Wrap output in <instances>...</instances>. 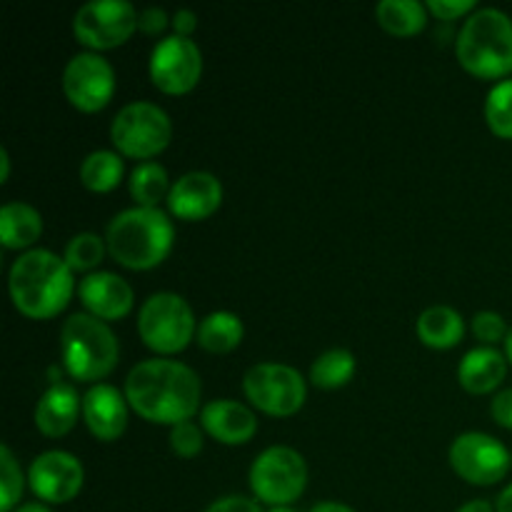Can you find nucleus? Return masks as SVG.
Listing matches in <instances>:
<instances>
[{
    "mask_svg": "<svg viewBox=\"0 0 512 512\" xmlns=\"http://www.w3.org/2000/svg\"><path fill=\"white\" fill-rule=\"evenodd\" d=\"M198 373L178 360L153 358L135 365L125 378V398L128 405L143 420L155 425L188 423L200 410Z\"/></svg>",
    "mask_w": 512,
    "mask_h": 512,
    "instance_id": "nucleus-1",
    "label": "nucleus"
},
{
    "mask_svg": "<svg viewBox=\"0 0 512 512\" xmlns=\"http://www.w3.org/2000/svg\"><path fill=\"white\" fill-rule=\"evenodd\" d=\"M8 290L13 305L25 318H55L73 298V270L60 255L33 248L20 255L10 268Z\"/></svg>",
    "mask_w": 512,
    "mask_h": 512,
    "instance_id": "nucleus-2",
    "label": "nucleus"
},
{
    "mask_svg": "<svg viewBox=\"0 0 512 512\" xmlns=\"http://www.w3.org/2000/svg\"><path fill=\"white\" fill-rule=\"evenodd\" d=\"M175 228L160 208H130L115 215L105 233L108 253L130 270H150L173 250Z\"/></svg>",
    "mask_w": 512,
    "mask_h": 512,
    "instance_id": "nucleus-3",
    "label": "nucleus"
},
{
    "mask_svg": "<svg viewBox=\"0 0 512 512\" xmlns=\"http://www.w3.org/2000/svg\"><path fill=\"white\" fill-rule=\"evenodd\" d=\"M455 55L470 75L498 80L512 73V20L498 8L470 13L455 40Z\"/></svg>",
    "mask_w": 512,
    "mask_h": 512,
    "instance_id": "nucleus-4",
    "label": "nucleus"
},
{
    "mask_svg": "<svg viewBox=\"0 0 512 512\" xmlns=\"http://www.w3.org/2000/svg\"><path fill=\"white\" fill-rule=\"evenodd\" d=\"M60 355L70 378L95 383L113 373L120 348L105 320L90 313H75L60 330Z\"/></svg>",
    "mask_w": 512,
    "mask_h": 512,
    "instance_id": "nucleus-5",
    "label": "nucleus"
},
{
    "mask_svg": "<svg viewBox=\"0 0 512 512\" xmlns=\"http://www.w3.org/2000/svg\"><path fill=\"white\" fill-rule=\"evenodd\" d=\"M138 333L150 350L175 355L198 335L193 308L178 293H155L143 303L138 315Z\"/></svg>",
    "mask_w": 512,
    "mask_h": 512,
    "instance_id": "nucleus-6",
    "label": "nucleus"
},
{
    "mask_svg": "<svg viewBox=\"0 0 512 512\" xmlns=\"http://www.w3.org/2000/svg\"><path fill=\"white\" fill-rule=\"evenodd\" d=\"M308 485V465L293 448L273 445L255 458L250 468V488L260 503L270 508H290Z\"/></svg>",
    "mask_w": 512,
    "mask_h": 512,
    "instance_id": "nucleus-7",
    "label": "nucleus"
},
{
    "mask_svg": "<svg viewBox=\"0 0 512 512\" xmlns=\"http://www.w3.org/2000/svg\"><path fill=\"white\" fill-rule=\"evenodd\" d=\"M110 138L123 155L150 163V158L170 145L173 123L160 105L138 100L118 110L110 125Z\"/></svg>",
    "mask_w": 512,
    "mask_h": 512,
    "instance_id": "nucleus-8",
    "label": "nucleus"
},
{
    "mask_svg": "<svg viewBox=\"0 0 512 512\" xmlns=\"http://www.w3.org/2000/svg\"><path fill=\"white\" fill-rule=\"evenodd\" d=\"M243 390L250 403L273 418H290L305 405L303 375L283 363H258L245 373Z\"/></svg>",
    "mask_w": 512,
    "mask_h": 512,
    "instance_id": "nucleus-9",
    "label": "nucleus"
},
{
    "mask_svg": "<svg viewBox=\"0 0 512 512\" xmlns=\"http://www.w3.org/2000/svg\"><path fill=\"white\" fill-rule=\"evenodd\" d=\"M138 10L128 0H90L73 15V35L90 50L123 45L138 28Z\"/></svg>",
    "mask_w": 512,
    "mask_h": 512,
    "instance_id": "nucleus-10",
    "label": "nucleus"
},
{
    "mask_svg": "<svg viewBox=\"0 0 512 512\" xmlns=\"http://www.w3.org/2000/svg\"><path fill=\"white\" fill-rule=\"evenodd\" d=\"M148 70L155 88L168 95H185L200 83L203 53L195 40L183 38V35H168L153 48Z\"/></svg>",
    "mask_w": 512,
    "mask_h": 512,
    "instance_id": "nucleus-11",
    "label": "nucleus"
},
{
    "mask_svg": "<svg viewBox=\"0 0 512 512\" xmlns=\"http://www.w3.org/2000/svg\"><path fill=\"white\" fill-rule=\"evenodd\" d=\"M450 465L470 485H495L508 475L512 460L508 448L493 435L465 433L450 445Z\"/></svg>",
    "mask_w": 512,
    "mask_h": 512,
    "instance_id": "nucleus-12",
    "label": "nucleus"
},
{
    "mask_svg": "<svg viewBox=\"0 0 512 512\" xmlns=\"http://www.w3.org/2000/svg\"><path fill=\"white\" fill-rule=\"evenodd\" d=\"M63 93L83 113H98L115 93V70L100 53H78L63 70Z\"/></svg>",
    "mask_w": 512,
    "mask_h": 512,
    "instance_id": "nucleus-13",
    "label": "nucleus"
},
{
    "mask_svg": "<svg viewBox=\"0 0 512 512\" xmlns=\"http://www.w3.org/2000/svg\"><path fill=\"white\" fill-rule=\"evenodd\" d=\"M85 470L75 455L65 450H48L30 463L28 483L35 498L50 505H63L75 500L83 490Z\"/></svg>",
    "mask_w": 512,
    "mask_h": 512,
    "instance_id": "nucleus-14",
    "label": "nucleus"
},
{
    "mask_svg": "<svg viewBox=\"0 0 512 512\" xmlns=\"http://www.w3.org/2000/svg\"><path fill=\"white\" fill-rule=\"evenodd\" d=\"M223 203V185L208 170H190L175 180L168 195V210L180 220H205Z\"/></svg>",
    "mask_w": 512,
    "mask_h": 512,
    "instance_id": "nucleus-15",
    "label": "nucleus"
},
{
    "mask_svg": "<svg viewBox=\"0 0 512 512\" xmlns=\"http://www.w3.org/2000/svg\"><path fill=\"white\" fill-rule=\"evenodd\" d=\"M80 303L85 305L90 315L100 320H120L133 310V288L125 283L120 275L100 270V273H88L80 280Z\"/></svg>",
    "mask_w": 512,
    "mask_h": 512,
    "instance_id": "nucleus-16",
    "label": "nucleus"
},
{
    "mask_svg": "<svg viewBox=\"0 0 512 512\" xmlns=\"http://www.w3.org/2000/svg\"><path fill=\"white\" fill-rule=\"evenodd\" d=\"M83 420L103 443H113L128 428V398L113 385H93L83 395Z\"/></svg>",
    "mask_w": 512,
    "mask_h": 512,
    "instance_id": "nucleus-17",
    "label": "nucleus"
},
{
    "mask_svg": "<svg viewBox=\"0 0 512 512\" xmlns=\"http://www.w3.org/2000/svg\"><path fill=\"white\" fill-rule=\"evenodd\" d=\"M200 425L223 445H245L258 433V418L238 400H213L200 413Z\"/></svg>",
    "mask_w": 512,
    "mask_h": 512,
    "instance_id": "nucleus-18",
    "label": "nucleus"
},
{
    "mask_svg": "<svg viewBox=\"0 0 512 512\" xmlns=\"http://www.w3.org/2000/svg\"><path fill=\"white\" fill-rule=\"evenodd\" d=\"M78 413H83V400L73 385L53 383L35 405V428L45 438H63L75 428Z\"/></svg>",
    "mask_w": 512,
    "mask_h": 512,
    "instance_id": "nucleus-19",
    "label": "nucleus"
},
{
    "mask_svg": "<svg viewBox=\"0 0 512 512\" xmlns=\"http://www.w3.org/2000/svg\"><path fill=\"white\" fill-rule=\"evenodd\" d=\"M505 375H508V358L495 348L470 350L458 368L460 385L473 395H488L498 390Z\"/></svg>",
    "mask_w": 512,
    "mask_h": 512,
    "instance_id": "nucleus-20",
    "label": "nucleus"
},
{
    "mask_svg": "<svg viewBox=\"0 0 512 512\" xmlns=\"http://www.w3.org/2000/svg\"><path fill=\"white\" fill-rule=\"evenodd\" d=\"M415 333H418L420 343L428 345V348L450 350L463 340L465 320L450 305H433V308L420 313Z\"/></svg>",
    "mask_w": 512,
    "mask_h": 512,
    "instance_id": "nucleus-21",
    "label": "nucleus"
},
{
    "mask_svg": "<svg viewBox=\"0 0 512 512\" xmlns=\"http://www.w3.org/2000/svg\"><path fill=\"white\" fill-rule=\"evenodd\" d=\"M43 235V215L28 203L0 208V243L8 250H25Z\"/></svg>",
    "mask_w": 512,
    "mask_h": 512,
    "instance_id": "nucleus-22",
    "label": "nucleus"
},
{
    "mask_svg": "<svg viewBox=\"0 0 512 512\" xmlns=\"http://www.w3.org/2000/svg\"><path fill=\"white\" fill-rule=\"evenodd\" d=\"M243 320L238 318L235 313H228V310H215V313L205 315L198 325V345L203 350L213 355H223L230 353V350L238 348L243 343Z\"/></svg>",
    "mask_w": 512,
    "mask_h": 512,
    "instance_id": "nucleus-23",
    "label": "nucleus"
},
{
    "mask_svg": "<svg viewBox=\"0 0 512 512\" xmlns=\"http://www.w3.org/2000/svg\"><path fill=\"white\" fill-rule=\"evenodd\" d=\"M375 18L390 35L410 38L428 25V8L418 0H383L375 8Z\"/></svg>",
    "mask_w": 512,
    "mask_h": 512,
    "instance_id": "nucleus-24",
    "label": "nucleus"
},
{
    "mask_svg": "<svg viewBox=\"0 0 512 512\" xmlns=\"http://www.w3.org/2000/svg\"><path fill=\"white\" fill-rule=\"evenodd\" d=\"M123 160L113 150H93L80 163V183L93 193H110L123 180Z\"/></svg>",
    "mask_w": 512,
    "mask_h": 512,
    "instance_id": "nucleus-25",
    "label": "nucleus"
},
{
    "mask_svg": "<svg viewBox=\"0 0 512 512\" xmlns=\"http://www.w3.org/2000/svg\"><path fill=\"white\" fill-rule=\"evenodd\" d=\"M128 188L133 200L138 203V208H158L160 200L168 203V195L173 185L168 180V170L160 163L150 160V163H140L133 170Z\"/></svg>",
    "mask_w": 512,
    "mask_h": 512,
    "instance_id": "nucleus-26",
    "label": "nucleus"
},
{
    "mask_svg": "<svg viewBox=\"0 0 512 512\" xmlns=\"http://www.w3.org/2000/svg\"><path fill=\"white\" fill-rule=\"evenodd\" d=\"M355 355L345 348H333L325 350L323 355H318L310 368V380H313L315 388L323 390H338L353 380L355 375Z\"/></svg>",
    "mask_w": 512,
    "mask_h": 512,
    "instance_id": "nucleus-27",
    "label": "nucleus"
},
{
    "mask_svg": "<svg viewBox=\"0 0 512 512\" xmlns=\"http://www.w3.org/2000/svg\"><path fill=\"white\" fill-rule=\"evenodd\" d=\"M105 243L100 235L95 233H78L75 238H70V243L65 245V263L70 265L73 273H88V270L98 268L105 258Z\"/></svg>",
    "mask_w": 512,
    "mask_h": 512,
    "instance_id": "nucleus-28",
    "label": "nucleus"
},
{
    "mask_svg": "<svg viewBox=\"0 0 512 512\" xmlns=\"http://www.w3.org/2000/svg\"><path fill=\"white\" fill-rule=\"evenodd\" d=\"M485 120L498 138L512 140V80H500L485 98Z\"/></svg>",
    "mask_w": 512,
    "mask_h": 512,
    "instance_id": "nucleus-29",
    "label": "nucleus"
},
{
    "mask_svg": "<svg viewBox=\"0 0 512 512\" xmlns=\"http://www.w3.org/2000/svg\"><path fill=\"white\" fill-rule=\"evenodd\" d=\"M23 488V470L8 445H3L0 448V512H15V505L23 498Z\"/></svg>",
    "mask_w": 512,
    "mask_h": 512,
    "instance_id": "nucleus-30",
    "label": "nucleus"
},
{
    "mask_svg": "<svg viewBox=\"0 0 512 512\" xmlns=\"http://www.w3.org/2000/svg\"><path fill=\"white\" fill-rule=\"evenodd\" d=\"M510 328L505 325V318L500 313H493V310H480L473 318V335L485 345H495L505 338H508Z\"/></svg>",
    "mask_w": 512,
    "mask_h": 512,
    "instance_id": "nucleus-31",
    "label": "nucleus"
},
{
    "mask_svg": "<svg viewBox=\"0 0 512 512\" xmlns=\"http://www.w3.org/2000/svg\"><path fill=\"white\" fill-rule=\"evenodd\" d=\"M170 448H173L175 455L190 460L203 450V433L195 423H180L170 430Z\"/></svg>",
    "mask_w": 512,
    "mask_h": 512,
    "instance_id": "nucleus-32",
    "label": "nucleus"
},
{
    "mask_svg": "<svg viewBox=\"0 0 512 512\" xmlns=\"http://www.w3.org/2000/svg\"><path fill=\"white\" fill-rule=\"evenodd\" d=\"M425 8L440 20H455L465 13H475L473 0H428Z\"/></svg>",
    "mask_w": 512,
    "mask_h": 512,
    "instance_id": "nucleus-33",
    "label": "nucleus"
},
{
    "mask_svg": "<svg viewBox=\"0 0 512 512\" xmlns=\"http://www.w3.org/2000/svg\"><path fill=\"white\" fill-rule=\"evenodd\" d=\"M173 20L168 18L163 8H145L138 18V28L148 35H160Z\"/></svg>",
    "mask_w": 512,
    "mask_h": 512,
    "instance_id": "nucleus-34",
    "label": "nucleus"
},
{
    "mask_svg": "<svg viewBox=\"0 0 512 512\" xmlns=\"http://www.w3.org/2000/svg\"><path fill=\"white\" fill-rule=\"evenodd\" d=\"M205 512H263L255 500L245 498V495H228V498L215 500Z\"/></svg>",
    "mask_w": 512,
    "mask_h": 512,
    "instance_id": "nucleus-35",
    "label": "nucleus"
},
{
    "mask_svg": "<svg viewBox=\"0 0 512 512\" xmlns=\"http://www.w3.org/2000/svg\"><path fill=\"white\" fill-rule=\"evenodd\" d=\"M490 413H493L495 423L512 430V388L495 395L493 405H490Z\"/></svg>",
    "mask_w": 512,
    "mask_h": 512,
    "instance_id": "nucleus-36",
    "label": "nucleus"
},
{
    "mask_svg": "<svg viewBox=\"0 0 512 512\" xmlns=\"http://www.w3.org/2000/svg\"><path fill=\"white\" fill-rule=\"evenodd\" d=\"M173 30H175V35H183V38H190V35L195 33V30H198V15L193 13V10H188V8H180V10H175V15H173Z\"/></svg>",
    "mask_w": 512,
    "mask_h": 512,
    "instance_id": "nucleus-37",
    "label": "nucleus"
},
{
    "mask_svg": "<svg viewBox=\"0 0 512 512\" xmlns=\"http://www.w3.org/2000/svg\"><path fill=\"white\" fill-rule=\"evenodd\" d=\"M310 512H355V510L343 503H335V500H325V503H318Z\"/></svg>",
    "mask_w": 512,
    "mask_h": 512,
    "instance_id": "nucleus-38",
    "label": "nucleus"
},
{
    "mask_svg": "<svg viewBox=\"0 0 512 512\" xmlns=\"http://www.w3.org/2000/svg\"><path fill=\"white\" fill-rule=\"evenodd\" d=\"M458 512H498V510H495L488 500H470V503H465Z\"/></svg>",
    "mask_w": 512,
    "mask_h": 512,
    "instance_id": "nucleus-39",
    "label": "nucleus"
},
{
    "mask_svg": "<svg viewBox=\"0 0 512 512\" xmlns=\"http://www.w3.org/2000/svg\"><path fill=\"white\" fill-rule=\"evenodd\" d=\"M495 510H498V512H512V483L503 490V493H500Z\"/></svg>",
    "mask_w": 512,
    "mask_h": 512,
    "instance_id": "nucleus-40",
    "label": "nucleus"
},
{
    "mask_svg": "<svg viewBox=\"0 0 512 512\" xmlns=\"http://www.w3.org/2000/svg\"><path fill=\"white\" fill-rule=\"evenodd\" d=\"M10 178V155L8 150L0 148V183H8Z\"/></svg>",
    "mask_w": 512,
    "mask_h": 512,
    "instance_id": "nucleus-41",
    "label": "nucleus"
},
{
    "mask_svg": "<svg viewBox=\"0 0 512 512\" xmlns=\"http://www.w3.org/2000/svg\"><path fill=\"white\" fill-rule=\"evenodd\" d=\"M15 512H50V510L45 508V505H40V503H28V505H20V508Z\"/></svg>",
    "mask_w": 512,
    "mask_h": 512,
    "instance_id": "nucleus-42",
    "label": "nucleus"
},
{
    "mask_svg": "<svg viewBox=\"0 0 512 512\" xmlns=\"http://www.w3.org/2000/svg\"><path fill=\"white\" fill-rule=\"evenodd\" d=\"M505 358H508L510 363H512V325H510V333H508V338H505Z\"/></svg>",
    "mask_w": 512,
    "mask_h": 512,
    "instance_id": "nucleus-43",
    "label": "nucleus"
},
{
    "mask_svg": "<svg viewBox=\"0 0 512 512\" xmlns=\"http://www.w3.org/2000/svg\"><path fill=\"white\" fill-rule=\"evenodd\" d=\"M268 512H295L293 508H270Z\"/></svg>",
    "mask_w": 512,
    "mask_h": 512,
    "instance_id": "nucleus-44",
    "label": "nucleus"
},
{
    "mask_svg": "<svg viewBox=\"0 0 512 512\" xmlns=\"http://www.w3.org/2000/svg\"><path fill=\"white\" fill-rule=\"evenodd\" d=\"M510 460H512V453H510Z\"/></svg>",
    "mask_w": 512,
    "mask_h": 512,
    "instance_id": "nucleus-45",
    "label": "nucleus"
}]
</instances>
